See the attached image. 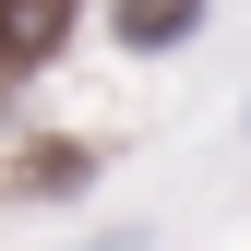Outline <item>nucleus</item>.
<instances>
[{
  "label": "nucleus",
  "instance_id": "obj_3",
  "mask_svg": "<svg viewBox=\"0 0 251 251\" xmlns=\"http://www.w3.org/2000/svg\"><path fill=\"white\" fill-rule=\"evenodd\" d=\"M84 251H144V227H120V239H84Z\"/></svg>",
  "mask_w": 251,
  "mask_h": 251
},
{
  "label": "nucleus",
  "instance_id": "obj_1",
  "mask_svg": "<svg viewBox=\"0 0 251 251\" xmlns=\"http://www.w3.org/2000/svg\"><path fill=\"white\" fill-rule=\"evenodd\" d=\"M72 12H84V0H0V84L48 72V60L72 48Z\"/></svg>",
  "mask_w": 251,
  "mask_h": 251
},
{
  "label": "nucleus",
  "instance_id": "obj_2",
  "mask_svg": "<svg viewBox=\"0 0 251 251\" xmlns=\"http://www.w3.org/2000/svg\"><path fill=\"white\" fill-rule=\"evenodd\" d=\"M203 12H215V0H108V36L132 48V60H168V48L203 36Z\"/></svg>",
  "mask_w": 251,
  "mask_h": 251
}]
</instances>
